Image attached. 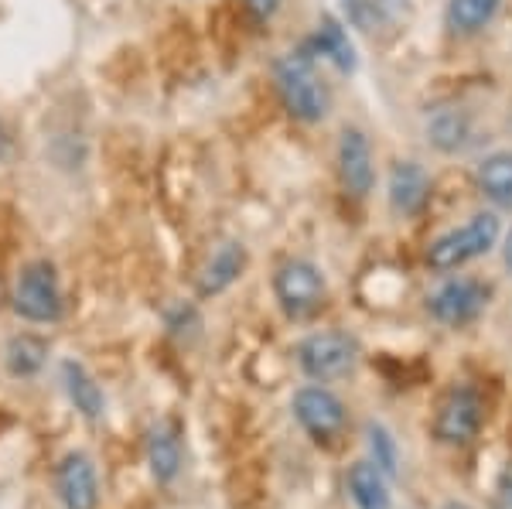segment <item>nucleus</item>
<instances>
[{
	"label": "nucleus",
	"instance_id": "obj_9",
	"mask_svg": "<svg viewBox=\"0 0 512 509\" xmlns=\"http://www.w3.org/2000/svg\"><path fill=\"white\" fill-rule=\"evenodd\" d=\"M335 164H338L342 192L355 202L369 199V192L376 188V158H373V144H369V137L359 127H345L338 134Z\"/></svg>",
	"mask_w": 512,
	"mask_h": 509
},
{
	"label": "nucleus",
	"instance_id": "obj_6",
	"mask_svg": "<svg viewBox=\"0 0 512 509\" xmlns=\"http://www.w3.org/2000/svg\"><path fill=\"white\" fill-rule=\"evenodd\" d=\"M492 301V287L478 277H448L427 294V311L434 322L448 328H465L485 315Z\"/></svg>",
	"mask_w": 512,
	"mask_h": 509
},
{
	"label": "nucleus",
	"instance_id": "obj_12",
	"mask_svg": "<svg viewBox=\"0 0 512 509\" xmlns=\"http://www.w3.org/2000/svg\"><path fill=\"white\" fill-rule=\"evenodd\" d=\"M304 52H308L315 62L321 59V62L335 65L342 76H352V72L359 69V55H355L349 31H345V24L332 18V14H321L318 31L304 41Z\"/></svg>",
	"mask_w": 512,
	"mask_h": 509
},
{
	"label": "nucleus",
	"instance_id": "obj_16",
	"mask_svg": "<svg viewBox=\"0 0 512 509\" xmlns=\"http://www.w3.org/2000/svg\"><path fill=\"white\" fill-rule=\"evenodd\" d=\"M506 0H448L444 4V28L451 38H475L499 18Z\"/></svg>",
	"mask_w": 512,
	"mask_h": 509
},
{
	"label": "nucleus",
	"instance_id": "obj_8",
	"mask_svg": "<svg viewBox=\"0 0 512 509\" xmlns=\"http://www.w3.org/2000/svg\"><path fill=\"white\" fill-rule=\"evenodd\" d=\"M291 410H294L297 424H301L318 445L321 441H325V445L335 441L338 434L345 431V424H349V407H345L342 397L328 390L325 383H311V387L297 390L291 400Z\"/></svg>",
	"mask_w": 512,
	"mask_h": 509
},
{
	"label": "nucleus",
	"instance_id": "obj_20",
	"mask_svg": "<svg viewBox=\"0 0 512 509\" xmlns=\"http://www.w3.org/2000/svg\"><path fill=\"white\" fill-rule=\"evenodd\" d=\"M4 359L14 376H35L48 359V342L38 339V335H14L7 342Z\"/></svg>",
	"mask_w": 512,
	"mask_h": 509
},
{
	"label": "nucleus",
	"instance_id": "obj_1",
	"mask_svg": "<svg viewBox=\"0 0 512 509\" xmlns=\"http://www.w3.org/2000/svg\"><path fill=\"white\" fill-rule=\"evenodd\" d=\"M315 59L304 48L280 55L274 62V86L284 110L301 123H321L332 110V93L318 76Z\"/></svg>",
	"mask_w": 512,
	"mask_h": 509
},
{
	"label": "nucleus",
	"instance_id": "obj_18",
	"mask_svg": "<svg viewBox=\"0 0 512 509\" xmlns=\"http://www.w3.org/2000/svg\"><path fill=\"white\" fill-rule=\"evenodd\" d=\"M147 465H151V475L161 482V486H168V482L178 479L181 438L171 421H158L151 431H147Z\"/></svg>",
	"mask_w": 512,
	"mask_h": 509
},
{
	"label": "nucleus",
	"instance_id": "obj_24",
	"mask_svg": "<svg viewBox=\"0 0 512 509\" xmlns=\"http://www.w3.org/2000/svg\"><path fill=\"white\" fill-rule=\"evenodd\" d=\"M495 492H499V503L512 509V458L506 462V469L499 472V482H495Z\"/></svg>",
	"mask_w": 512,
	"mask_h": 509
},
{
	"label": "nucleus",
	"instance_id": "obj_17",
	"mask_svg": "<svg viewBox=\"0 0 512 509\" xmlns=\"http://www.w3.org/2000/svg\"><path fill=\"white\" fill-rule=\"evenodd\" d=\"M475 188L495 209H512V151H492L475 164Z\"/></svg>",
	"mask_w": 512,
	"mask_h": 509
},
{
	"label": "nucleus",
	"instance_id": "obj_4",
	"mask_svg": "<svg viewBox=\"0 0 512 509\" xmlns=\"http://www.w3.org/2000/svg\"><path fill=\"white\" fill-rule=\"evenodd\" d=\"M274 298L291 322H304V318L318 315L325 308L328 281L318 264H311L304 257H291L274 274Z\"/></svg>",
	"mask_w": 512,
	"mask_h": 509
},
{
	"label": "nucleus",
	"instance_id": "obj_25",
	"mask_svg": "<svg viewBox=\"0 0 512 509\" xmlns=\"http://www.w3.org/2000/svg\"><path fill=\"white\" fill-rule=\"evenodd\" d=\"M502 264H506V270L512 274V229L506 233V243H502Z\"/></svg>",
	"mask_w": 512,
	"mask_h": 509
},
{
	"label": "nucleus",
	"instance_id": "obj_10",
	"mask_svg": "<svg viewBox=\"0 0 512 509\" xmlns=\"http://www.w3.org/2000/svg\"><path fill=\"white\" fill-rule=\"evenodd\" d=\"M424 134H427V144L441 154H465L468 147L478 141L472 110H465V106H458V103L437 106V110L427 113Z\"/></svg>",
	"mask_w": 512,
	"mask_h": 509
},
{
	"label": "nucleus",
	"instance_id": "obj_22",
	"mask_svg": "<svg viewBox=\"0 0 512 509\" xmlns=\"http://www.w3.org/2000/svg\"><path fill=\"white\" fill-rule=\"evenodd\" d=\"M342 11L349 24H355L359 31H373L383 21V11H379L376 0H342Z\"/></svg>",
	"mask_w": 512,
	"mask_h": 509
},
{
	"label": "nucleus",
	"instance_id": "obj_3",
	"mask_svg": "<svg viewBox=\"0 0 512 509\" xmlns=\"http://www.w3.org/2000/svg\"><path fill=\"white\" fill-rule=\"evenodd\" d=\"M362 359V346L359 339L349 332H315L297 346V366L308 380L315 383H335L342 376L355 373Z\"/></svg>",
	"mask_w": 512,
	"mask_h": 509
},
{
	"label": "nucleus",
	"instance_id": "obj_23",
	"mask_svg": "<svg viewBox=\"0 0 512 509\" xmlns=\"http://www.w3.org/2000/svg\"><path fill=\"white\" fill-rule=\"evenodd\" d=\"M243 7L250 11V18L256 24H267L280 11V0H243Z\"/></svg>",
	"mask_w": 512,
	"mask_h": 509
},
{
	"label": "nucleus",
	"instance_id": "obj_26",
	"mask_svg": "<svg viewBox=\"0 0 512 509\" xmlns=\"http://www.w3.org/2000/svg\"><path fill=\"white\" fill-rule=\"evenodd\" d=\"M4 151H7V130H4V123H0V158H4Z\"/></svg>",
	"mask_w": 512,
	"mask_h": 509
},
{
	"label": "nucleus",
	"instance_id": "obj_11",
	"mask_svg": "<svg viewBox=\"0 0 512 509\" xmlns=\"http://www.w3.org/2000/svg\"><path fill=\"white\" fill-rule=\"evenodd\" d=\"M431 188L434 182L424 164L396 161L390 168V182H386V199H390V209L400 219H414L427 209V202H431Z\"/></svg>",
	"mask_w": 512,
	"mask_h": 509
},
{
	"label": "nucleus",
	"instance_id": "obj_2",
	"mask_svg": "<svg viewBox=\"0 0 512 509\" xmlns=\"http://www.w3.org/2000/svg\"><path fill=\"white\" fill-rule=\"evenodd\" d=\"M499 240H502V219L495 212H475L472 219H465L461 226H454L427 243L424 264L434 274H454V270L475 264L485 253H492Z\"/></svg>",
	"mask_w": 512,
	"mask_h": 509
},
{
	"label": "nucleus",
	"instance_id": "obj_15",
	"mask_svg": "<svg viewBox=\"0 0 512 509\" xmlns=\"http://www.w3.org/2000/svg\"><path fill=\"white\" fill-rule=\"evenodd\" d=\"M59 496L65 509H96L99 482L86 455H65L59 465Z\"/></svg>",
	"mask_w": 512,
	"mask_h": 509
},
{
	"label": "nucleus",
	"instance_id": "obj_13",
	"mask_svg": "<svg viewBox=\"0 0 512 509\" xmlns=\"http://www.w3.org/2000/svg\"><path fill=\"white\" fill-rule=\"evenodd\" d=\"M246 270V246L239 240H226L212 250V257L205 260L202 274H198V294L202 298H216V294L229 291Z\"/></svg>",
	"mask_w": 512,
	"mask_h": 509
},
{
	"label": "nucleus",
	"instance_id": "obj_27",
	"mask_svg": "<svg viewBox=\"0 0 512 509\" xmlns=\"http://www.w3.org/2000/svg\"><path fill=\"white\" fill-rule=\"evenodd\" d=\"M441 509H475V506H468V503H458V499H451V503H444Z\"/></svg>",
	"mask_w": 512,
	"mask_h": 509
},
{
	"label": "nucleus",
	"instance_id": "obj_5",
	"mask_svg": "<svg viewBox=\"0 0 512 509\" xmlns=\"http://www.w3.org/2000/svg\"><path fill=\"white\" fill-rule=\"evenodd\" d=\"M62 287H59V274L48 260H31V264L21 267L18 281H14V311L21 318L35 325H48L62 318Z\"/></svg>",
	"mask_w": 512,
	"mask_h": 509
},
{
	"label": "nucleus",
	"instance_id": "obj_19",
	"mask_svg": "<svg viewBox=\"0 0 512 509\" xmlns=\"http://www.w3.org/2000/svg\"><path fill=\"white\" fill-rule=\"evenodd\" d=\"M62 383L82 417H89V421H99V417H103V407H106L103 390H99V383L86 373V366L72 363V359L62 363Z\"/></svg>",
	"mask_w": 512,
	"mask_h": 509
},
{
	"label": "nucleus",
	"instance_id": "obj_7",
	"mask_svg": "<svg viewBox=\"0 0 512 509\" xmlns=\"http://www.w3.org/2000/svg\"><path fill=\"white\" fill-rule=\"evenodd\" d=\"M485 397L475 387H454L434 414V438L448 448H465L482 434Z\"/></svg>",
	"mask_w": 512,
	"mask_h": 509
},
{
	"label": "nucleus",
	"instance_id": "obj_14",
	"mask_svg": "<svg viewBox=\"0 0 512 509\" xmlns=\"http://www.w3.org/2000/svg\"><path fill=\"white\" fill-rule=\"evenodd\" d=\"M345 489L355 509H393V492H390V475L379 469L369 458H359L345 472Z\"/></svg>",
	"mask_w": 512,
	"mask_h": 509
},
{
	"label": "nucleus",
	"instance_id": "obj_21",
	"mask_svg": "<svg viewBox=\"0 0 512 509\" xmlns=\"http://www.w3.org/2000/svg\"><path fill=\"white\" fill-rule=\"evenodd\" d=\"M366 448H369V462H376L379 469L386 475L400 472V445H396V438L390 434V428H383V424L369 421L366 424Z\"/></svg>",
	"mask_w": 512,
	"mask_h": 509
}]
</instances>
